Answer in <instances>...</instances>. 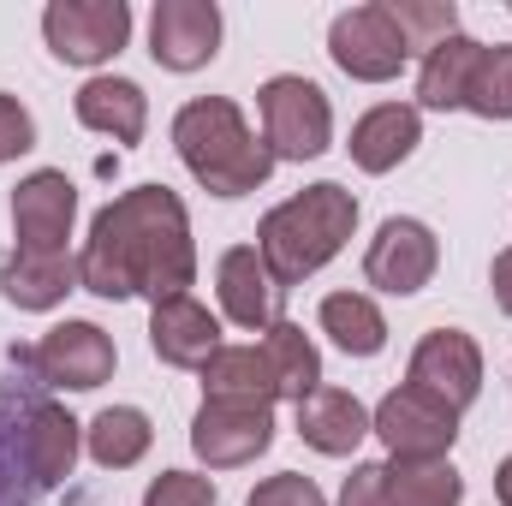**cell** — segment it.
Returning a JSON list of instances; mask_svg holds the SVG:
<instances>
[{
  "instance_id": "19",
  "label": "cell",
  "mask_w": 512,
  "mask_h": 506,
  "mask_svg": "<svg viewBox=\"0 0 512 506\" xmlns=\"http://www.w3.org/2000/svg\"><path fill=\"white\" fill-rule=\"evenodd\" d=\"M78 120L102 137H114V143H137L149 126V102L131 78H90L78 90Z\"/></svg>"
},
{
  "instance_id": "33",
  "label": "cell",
  "mask_w": 512,
  "mask_h": 506,
  "mask_svg": "<svg viewBox=\"0 0 512 506\" xmlns=\"http://www.w3.org/2000/svg\"><path fill=\"white\" fill-rule=\"evenodd\" d=\"M340 506H387V489H382V465H358L346 477V495Z\"/></svg>"
},
{
  "instance_id": "28",
  "label": "cell",
  "mask_w": 512,
  "mask_h": 506,
  "mask_svg": "<svg viewBox=\"0 0 512 506\" xmlns=\"http://www.w3.org/2000/svg\"><path fill=\"white\" fill-rule=\"evenodd\" d=\"M465 108L483 120H512V48H483L471 90H465Z\"/></svg>"
},
{
  "instance_id": "21",
  "label": "cell",
  "mask_w": 512,
  "mask_h": 506,
  "mask_svg": "<svg viewBox=\"0 0 512 506\" xmlns=\"http://www.w3.org/2000/svg\"><path fill=\"white\" fill-rule=\"evenodd\" d=\"M477 60H483V42H471V36H447L441 48H429L423 54V72H417V108H435V114L465 108V90H471Z\"/></svg>"
},
{
  "instance_id": "29",
  "label": "cell",
  "mask_w": 512,
  "mask_h": 506,
  "mask_svg": "<svg viewBox=\"0 0 512 506\" xmlns=\"http://www.w3.org/2000/svg\"><path fill=\"white\" fill-rule=\"evenodd\" d=\"M24 393H30V387H18V381L0 387V506H30L36 501V495L24 489V477H18V459H12V417H18Z\"/></svg>"
},
{
  "instance_id": "32",
  "label": "cell",
  "mask_w": 512,
  "mask_h": 506,
  "mask_svg": "<svg viewBox=\"0 0 512 506\" xmlns=\"http://www.w3.org/2000/svg\"><path fill=\"white\" fill-rule=\"evenodd\" d=\"M24 149H36V120L18 96H0V161H18Z\"/></svg>"
},
{
  "instance_id": "20",
  "label": "cell",
  "mask_w": 512,
  "mask_h": 506,
  "mask_svg": "<svg viewBox=\"0 0 512 506\" xmlns=\"http://www.w3.org/2000/svg\"><path fill=\"white\" fill-rule=\"evenodd\" d=\"M72 286H78V262H72V256L12 251L6 268H0V292H6L18 310H54Z\"/></svg>"
},
{
  "instance_id": "30",
  "label": "cell",
  "mask_w": 512,
  "mask_h": 506,
  "mask_svg": "<svg viewBox=\"0 0 512 506\" xmlns=\"http://www.w3.org/2000/svg\"><path fill=\"white\" fill-rule=\"evenodd\" d=\"M143 506H215V483L209 477H191V471H161L149 483Z\"/></svg>"
},
{
  "instance_id": "14",
  "label": "cell",
  "mask_w": 512,
  "mask_h": 506,
  "mask_svg": "<svg viewBox=\"0 0 512 506\" xmlns=\"http://www.w3.org/2000/svg\"><path fill=\"white\" fill-rule=\"evenodd\" d=\"M221 48V6L215 0H161L149 18V54L167 72H197Z\"/></svg>"
},
{
  "instance_id": "6",
  "label": "cell",
  "mask_w": 512,
  "mask_h": 506,
  "mask_svg": "<svg viewBox=\"0 0 512 506\" xmlns=\"http://www.w3.org/2000/svg\"><path fill=\"white\" fill-rule=\"evenodd\" d=\"M42 36L54 60L66 66H102L126 48L131 36V6L126 0H54L42 12Z\"/></svg>"
},
{
  "instance_id": "35",
  "label": "cell",
  "mask_w": 512,
  "mask_h": 506,
  "mask_svg": "<svg viewBox=\"0 0 512 506\" xmlns=\"http://www.w3.org/2000/svg\"><path fill=\"white\" fill-rule=\"evenodd\" d=\"M495 495H501V506H512V459H501V471H495Z\"/></svg>"
},
{
  "instance_id": "18",
  "label": "cell",
  "mask_w": 512,
  "mask_h": 506,
  "mask_svg": "<svg viewBox=\"0 0 512 506\" xmlns=\"http://www.w3.org/2000/svg\"><path fill=\"white\" fill-rule=\"evenodd\" d=\"M417 137H423V114L411 102H382L352 126V161L364 173H387L417 149Z\"/></svg>"
},
{
  "instance_id": "24",
  "label": "cell",
  "mask_w": 512,
  "mask_h": 506,
  "mask_svg": "<svg viewBox=\"0 0 512 506\" xmlns=\"http://www.w3.org/2000/svg\"><path fill=\"white\" fill-rule=\"evenodd\" d=\"M203 399H262V405H274L280 387H274L262 346H221L203 364Z\"/></svg>"
},
{
  "instance_id": "9",
  "label": "cell",
  "mask_w": 512,
  "mask_h": 506,
  "mask_svg": "<svg viewBox=\"0 0 512 506\" xmlns=\"http://www.w3.org/2000/svg\"><path fill=\"white\" fill-rule=\"evenodd\" d=\"M268 441H274V405L262 399H203L191 423V447L209 471L251 465L256 453H268Z\"/></svg>"
},
{
  "instance_id": "4",
  "label": "cell",
  "mask_w": 512,
  "mask_h": 506,
  "mask_svg": "<svg viewBox=\"0 0 512 506\" xmlns=\"http://www.w3.org/2000/svg\"><path fill=\"white\" fill-rule=\"evenodd\" d=\"M262 108V143L274 149V161H316L334 137V108L310 78H268L256 90Z\"/></svg>"
},
{
  "instance_id": "12",
  "label": "cell",
  "mask_w": 512,
  "mask_h": 506,
  "mask_svg": "<svg viewBox=\"0 0 512 506\" xmlns=\"http://www.w3.org/2000/svg\"><path fill=\"white\" fill-rule=\"evenodd\" d=\"M435 262H441L435 233H429L423 221H411V215H393V221H382V233H376L370 251H364V280H370L376 292L411 298V292L429 286Z\"/></svg>"
},
{
  "instance_id": "15",
  "label": "cell",
  "mask_w": 512,
  "mask_h": 506,
  "mask_svg": "<svg viewBox=\"0 0 512 506\" xmlns=\"http://www.w3.org/2000/svg\"><path fill=\"white\" fill-rule=\"evenodd\" d=\"M221 310H227V322H239V328H251V334H268L274 322H280V298H286V286L268 274V262L256 245H233V251L221 256Z\"/></svg>"
},
{
  "instance_id": "1",
  "label": "cell",
  "mask_w": 512,
  "mask_h": 506,
  "mask_svg": "<svg viewBox=\"0 0 512 506\" xmlns=\"http://www.w3.org/2000/svg\"><path fill=\"white\" fill-rule=\"evenodd\" d=\"M197 280V251H191V221L185 203L167 185H137L126 197H114L96 227L90 245L78 256V286L96 298H185V286Z\"/></svg>"
},
{
  "instance_id": "22",
  "label": "cell",
  "mask_w": 512,
  "mask_h": 506,
  "mask_svg": "<svg viewBox=\"0 0 512 506\" xmlns=\"http://www.w3.org/2000/svg\"><path fill=\"white\" fill-rule=\"evenodd\" d=\"M262 358H268V370H274V387H280V399H310L316 387H322V358H316V346H310V334L298 328V322H274L268 334H262Z\"/></svg>"
},
{
  "instance_id": "5",
  "label": "cell",
  "mask_w": 512,
  "mask_h": 506,
  "mask_svg": "<svg viewBox=\"0 0 512 506\" xmlns=\"http://www.w3.org/2000/svg\"><path fill=\"white\" fill-rule=\"evenodd\" d=\"M12 459H18V477L30 495H48L72 477V459H78V423L48 399V393H24L18 417H12Z\"/></svg>"
},
{
  "instance_id": "17",
  "label": "cell",
  "mask_w": 512,
  "mask_h": 506,
  "mask_svg": "<svg viewBox=\"0 0 512 506\" xmlns=\"http://www.w3.org/2000/svg\"><path fill=\"white\" fill-rule=\"evenodd\" d=\"M298 435H304L316 453L340 459V453H352V447L370 435V411H364L346 387H316L310 399H298Z\"/></svg>"
},
{
  "instance_id": "34",
  "label": "cell",
  "mask_w": 512,
  "mask_h": 506,
  "mask_svg": "<svg viewBox=\"0 0 512 506\" xmlns=\"http://www.w3.org/2000/svg\"><path fill=\"white\" fill-rule=\"evenodd\" d=\"M489 286H495V304L512 316V245L495 256V268H489Z\"/></svg>"
},
{
  "instance_id": "3",
  "label": "cell",
  "mask_w": 512,
  "mask_h": 506,
  "mask_svg": "<svg viewBox=\"0 0 512 506\" xmlns=\"http://www.w3.org/2000/svg\"><path fill=\"white\" fill-rule=\"evenodd\" d=\"M179 161L191 167L197 185H209L215 197H245L274 173V149L245 126V114L227 96H197L179 108L173 120Z\"/></svg>"
},
{
  "instance_id": "11",
  "label": "cell",
  "mask_w": 512,
  "mask_h": 506,
  "mask_svg": "<svg viewBox=\"0 0 512 506\" xmlns=\"http://www.w3.org/2000/svg\"><path fill=\"white\" fill-rule=\"evenodd\" d=\"M411 387H423L429 399H441L447 411H465L483 393V352L465 328H435L417 340L411 352Z\"/></svg>"
},
{
  "instance_id": "13",
  "label": "cell",
  "mask_w": 512,
  "mask_h": 506,
  "mask_svg": "<svg viewBox=\"0 0 512 506\" xmlns=\"http://www.w3.org/2000/svg\"><path fill=\"white\" fill-rule=\"evenodd\" d=\"M72 215H78V191L66 173L42 167L12 191V227H18V251L36 256H66L72 239Z\"/></svg>"
},
{
  "instance_id": "27",
  "label": "cell",
  "mask_w": 512,
  "mask_h": 506,
  "mask_svg": "<svg viewBox=\"0 0 512 506\" xmlns=\"http://www.w3.org/2000/svg\"><path fill=\"white\" fill-rule=\"evenodd\" d=\"M387 12H393V24H399L411 54H429L447 36H459V6L453 0H387Z\"/></svg>"
},
{
  "instance_id": "16",
  "label": "cell",
  "mask_w": 512,
  "mask_h": 506,
  "mask_svg": "<svg viewBox=\"0 0 512 506\" xmlns=\"http://www.w3.org/2000/svg\"><path fill=\"white\" fill-rule=\"evenodd\" d=\"M149 346H155V358L173 364V370H203V364L221 352V328H215V316L185 292V298L155 304V316H149Z\"/></svg>"
},
{
  "instance_id": "7",
  "label": "cell",
  "mask_w": 512,
  "mask_h": 506,
  "mask_svg": "<svg viewBox=\"0 0 512 506\" xmlns=\"http://www.w3.org/2000/svg\"><path fill=\"white\" fill-rule=\"evenodd\" d=\"M370 435H382L393 459H447V447L459 441V411H447L441 399L405 381L376 405Z\"/></svg>"
},
{
  "instance_id": "25",
  "label": "cell",
  "mask_w": 512,
  "mask_h": 506,
  "mask_svg": "<svg viewBox=\"0 0 512 506\" xmlns=\"http://www.w3.org/2000/svg\"><path fill=\"white\" fill-rule=\"evenodd\" d=\"M322 334H328L346 358H376L387 346L382 310H376V298H364V292H328V298H322Z\"/></svg>"
},
{
  "instance_id": "2",
  "label": "cell",
  "mask_w": 512,
  "mask_h": 506,
  "mask_svg": "<svg viewBox=\"0 0 512 506\" xmlns=\"http://www.w3.org/2000/svg\"><path fill=\"white\" fill-rule=\"evenodd\" d=\"M352 227H358V197H352L346 185L322 179V185H304L298 197H286L280 209L262 215L256 251H262L268 274H274L280 286H298V280H310L322 262H334V256L346 251Z\"/></svg>"
},
{
  "instance_id": "8",
  "label": "cell",
  "mask_w": 512,
  "mask_h": 506,
  "mask_svg": "<svg viewBox=\"0 0 512 506\" xmlns=\"http://www.w3.org/2000/svg\"><path fill=\"white\" fill-rule=\"evenodd\" d=\"M328 54H334V66H340L346 78H364V84L399 78V66L411 60V48H405L399 24H393V12H387V0L340 12L334 30H328Z\"/></svg>"
},
{
  "instance_id": "26",
  "label": "cell",
  "mask_w": 512,
  "mask_h": 506,
  "mask_svg": "<svg viewBox=\"0 0 512 506\" xmlns=\"http://www.w3.org/2000/svg\"><path fill=\"white\" fill-rule=\"evenodd\" d=\"M149 441H155V429H149V417H143L137 405H108V411L90 423V459H96L102 471H131V465L149 453Z\"/></svg>"
},
{
  "instance_id": "10",
  "label": "cell",
  "mask_w": 512,
  "mask_h": 506,
  "mask_svg": "<svg viewBox=\"0 0 512 506\" xmlns=\"http://www.w3.org/2000/svg\"><path fill=\"white\" fill-rule=\"evenodd\" d=\"M42 387H72V393H90L114 376V340L96 328V322H60L42 334V346L18 352Z\"/></svg>"
},
{
  "instance_id": "23",
  "label": "cell",
  "mask_w": 512,
  "mask_h": 506,
  "mask_svg": "<svg viewBox=\"0 0 512 506\" xmlns=\"http://www.w3.org/2000/svg\"><path fill=\"white\" fill-rule=\"evenodd\" d=\"M387 506H459L465 483L447 459H387L382 465Z\"/></svg>"
},
{
  "instance_id": "31",
  "label": "cell",
  "mask_w": 512,
  "mask_h": 506,
  "mask_svg": "<svg viewBox=\"0 0 512 506\" xmlns=\"http://www.w3.org/2000/svg\"><path fill=\"white\" fill-rule=\"evenodd\" d=\"M245 506H328V501H322V489H316L310 477H298V471H280V477L256 483Z\"/></svg>"
}]
</instances>
